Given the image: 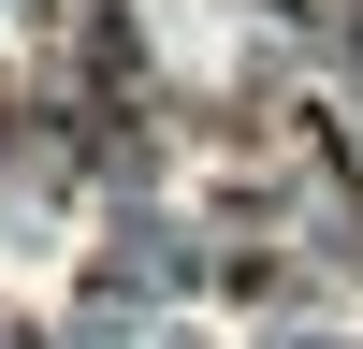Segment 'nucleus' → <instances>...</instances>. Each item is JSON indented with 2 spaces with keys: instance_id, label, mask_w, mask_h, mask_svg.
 <instances>
[{
  "instance_id": "1",
  "label": "nucleus",
  "mask_w": 363,
  "mask_h": 349,
  "mask_svg": "<svg viewBox=\"0 0 363 349\" xmlns=\"http://www.w3.org/2000/svg\"><path fill=\"white\" fill-rule=\"evenodd\" d=\"M291 15H349V0H291Z\"/></svg>"
}]
</instances>
